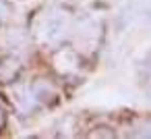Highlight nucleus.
I'll use <instances>...</instances> for the list:
<instances>
[{"label": "nucleus", "mask_w": 151, "mask_h": 139, "mask_svg": "<svg viewBox=\"0 0 151 139\" xmlns=\"http://www.w3.org/2000/svg\"><path fill=\"white\" fill-rule=\"evenodd\" d=\"M66 33V19L60 13H46L37 23V38L44 44H58Z\"/></svg>", "instance_id": "obj_1"}, {"label": "nucleus", "mask_w": 151, "mask_h": 139, "mask_svg": "<svg viewBox=\"0 0 151 139\" xmlns=\"http://www.w3.org/2000/svg\"><path fill=\"white\" fill-rule=\"evenodd\" d=\"M2 122H4V114H2V108H0V127H2Z\"/></svg>", "instance_id": "obj_3"}, {"label": "nucleus", "mask_w": 151, "mask_h": 139, "mask_svg": "<svg viewBox=\"0 0 151 139\" xmlns=\"http://www.w3.org/2000/svg\"><path fill=\"white\" fill-rule=\"evenodd\" d=\"M17 71H19V60H4V62H0V79H2V81L15 79Z\"/></svg>", "instance_id": "obj_2"}]
</instances>
